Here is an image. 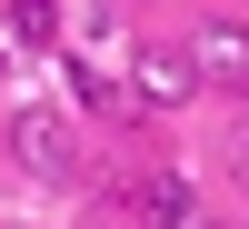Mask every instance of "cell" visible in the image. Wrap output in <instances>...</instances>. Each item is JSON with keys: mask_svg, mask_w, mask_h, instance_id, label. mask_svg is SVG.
<instances>
[{"mask_svg": "<svg viewBox=\"0 0 249 229\" xmlns=\"http://www.w3.org/2000/svg\"><path fill=\"white\" fill-rule=\"evenodd\" d=\"M130 100L140 110H190L199 100V70L179 40H130Z\"/></svg>", "mask_w": 249, "mask_h": 229, "instance_id": "obj_1", "label": "cell"}, {"mask_svg": "<svg viewBox=\"0 0 249 229\" xmlns=\"http://www.w3.org/2000/svg\"><path fill=\"white\" fill-rule=\"evenodd\" d=\"M10 159H20L30 179H50V190H60V179L80 170V140H70V120H60V110H20V120H10Z\"/></svg>", "mask_w": 249, "mask_h": 229, "instance_id": "obj_2", "label": "cell"}, {"mask_svg": "<svg viewBox=\"0 0 249 229\" xmlns=\"http://www.w3.org/2000/svg\"><path fill=\"white\" fill-rule=\"evenodd\" d=\"M179 50H190L199 90H210V80H219V90H249V30H239V20H199Z\"/></svg>", "mask_w": 249, "mask_h": 229, "instance_id": "obj_3", "label": "cell"}, {"mask_svg": "<svg viewBox=\"0 0 249 229\" xmlns=\"http://www.w3.org/2000/svg\"><path fill=\"white\" fill-rule=\"evenodd\" d=\"M10 30L30 50H60V0H10Z\"/></svg>", "mask_w": 249, "mask_h": 229, "instance_id": "obj_4", "label": "cell"}, {"mask_svg": "<svg viewBox=\"0 0 249 229\" xmlns=\"http://www.w3.org/2000/svg\"><path fill=\"white\" fill-rule=\"evenodd\" d=\"M230 159H239V179H249V130H239V150H230Z\"/></svg>", "mask_w": 249, "mask_h": 229, "instance_id": "obj_5", "label": "cell"}]
</instances>
